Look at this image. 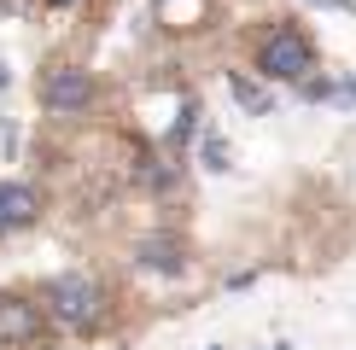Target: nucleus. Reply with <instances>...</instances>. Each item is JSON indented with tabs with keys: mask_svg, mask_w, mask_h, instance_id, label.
Instances as JSON below:
<instances>
[{
	"mask_svg": "<svg viewBox=\"0 0 356 350\" xmlns=\"http://www.w3.org/2000/svg\"><path fill=\"white\" fill-rule=\"evenodd\" d=\"M88 99H94V82H88V70H76V65H58V70L41 76V106L58 111V117L88 111Z\"/></svg>",
	"mask_w": 356,
	"mask_h": 350,
	"instance_id": "3",
	"label": "nucleus"
},
{
	"mask_svg": "<svg viewBox=\"0 0 356 350\" xmlns=\"http://www.w3.org/2000/svg\"><path fill=\"white\" fill-rule=\"evenodd\" d=\"M257 65L269 82H304L309 70H316V47H309V35L298 24H275L269 35L257 41Z\"/></svg>",
	"mask_w": 356,
	"mask_h": 350,
	"instance_id": "1",
	"label": "nucleus"
},
{
	"mask_svg": "<svg viewBox=\"0 0 356 350\" xmlns=\"http://www.w3.org/2000/svg\"><path fill=\"white\" fill-rule=\"evenodd\" d=\"M47 6H76V0H47Z\"/></svg>",
	"mask_w": 356,
	"mask_h": 350,
	"instance_id": "9",
	"label": "nucleus"
},
{
	"mask_svg": "<svg viewBox=\"0 0 356 350\" xmlns=\"http://www.w3.org/2000/svg\"><path fill=\"white\" fill-rule=\"evenodd\" d=\"M140 262L158 269V274H181L187 269V251H181V240H146L140 245Z\"/></svg>",
	"mask_w": 356,
	"mask_h": 350,
	"instance_id": "6",
	"label": "nucleus"
},
{
	"mask_svg": "<svg viewBox=\"0 0 356 350\" xmlns=\"http://www.w3.org/2000/svg\"><path fill=\"white\" fill-rule=\"evenodd\" d=\"M41 216V199H35V187H24V181H0V233H18L29 228Z\"/></svg>",
	"mask_w": 356,
	"mask_h": 350,
	"instance_id": "4",
	"label": "nucleus"
},
{
	"mask_svg": "<svg viewBox=\"0 0 356 350\" xmlns=\"http://www.w3.org/2000/svg\"><path fill=\"white\" fill-rule=\"evenodd\" d=\"M47 310L65 327H94L99 310H106V292H99L94 274H58V281H47Z\"/></svg>",
	"mask_w": 356,
	"mask_h": 350,
	"instance_id": "2",
	"label": "nucleus"
},
{
	"mask_svg": "<svg viewBox=\"0 0 356 350\" xmlns=\"http://www.w3.org/2000/svg\"><path fill=\"white\" fill-rule=\"evenodd\" d=\"M204 169H228V146H222L216 135L204 140Z\"/></svg>",
	"mask_w": 356,
	"mask_h": 350,
	"instance_id": "8",
	"label": "nucleus"
},
{
	"mask_svg": "<svg viewBox=\"0 0 356 350\" xmlns=\"http://www.w3.org/2000/svg\"><path fill=\"white\" fill-rule=\"evenodd\" d=\"M0 88H6V65H0Z\"/></svg>",
	"mask_w": 356,
	"mask_h": 350,
	"instance_id": "10",
	"label": "nucleus"
},
{
	"mask_svg": "<svg viewBox=\"0 0 356 350\" xmlns=\"http://www.w3.org/2000/svg\"><path fill=\"white\" fill-rule=\"evenodd\" d=\"M228 88H234V99H240L245 111H269V99H263V88H251L245 76H234V70H228Z\"/></svg>",
	"mask_w": 356,
	"mask_h": 350,
	"instance_id": "7",
	"label": "nucleus"
},
{
	"mask_svg": "<svg viewBox=\"0 0 356 350\" xmlns=\"http://www.w3.org/2000/svg\"><path fill=\"white\" fill-rule=\"evenodd\" d=\"M35 333H41L35 303H24V298H12V292H0V344H29Z\"/></svg>",
	"mask_w": 356,
	"mask_h": 350,
	"instance_id": "5",
	"label": "nucleus"
}]
</instances>
